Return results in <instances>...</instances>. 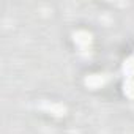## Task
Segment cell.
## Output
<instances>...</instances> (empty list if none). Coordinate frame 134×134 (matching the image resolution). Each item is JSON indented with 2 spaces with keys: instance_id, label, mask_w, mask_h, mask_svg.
Returning a JSON list of instances; mask_svg holds the SVG:
<instances>
[{
  "instance_id": "4",
  "label": "cell",
  "mask_w": 134,
  "mask_h": 134,
  "mask_svg": "<svg viewBox=\"0 0 134 134\" xmlns=\"http://www.w3.org/2000/svg\"><path fill=\"white\" fill-rule=\"evenodd\" d=\"M123 92L128 98H132L134 99V79H128L123 85Z\"/></svg>"
},
{
  "instance_id": "1",
  "label": "cell",
  "mask_w": 134,
  "mask_h": 134,
  "mask_svg": "<svg viewBox=\"0 0 134 134\" xmlns=\"http://www.w3.org/2000/svg\"><path fill=\"white\" fill-rule=\"evenodd\" d=\"M74 41L79 44V46H87V44H90V41H92V35L87 32V30H77V32H74Z\"/></svg>"
},
{
  "instance_id": "2",
  "label": "cell",
  "mask_w": 134,
  "mask_h": 134,
  "mask_svg": "<svg viewBox=\"0 0 134 134\" xmlns=\"http://www.w3.org/2000/svg\"><path fill=\"white\" fill-rule=\"evenodd\" d=\"M85 84L88 88H98L104 84V77L101 74H90L87 79H85Z\"/></svg>"
},
{
  "instance_id": "5",
  "label": "cell",
  "mask_w": 134,
  "mask_h": 134,
  "mask_svg": "<svg viewBox=\"0 0 134 134\" xmlns=\"http://www.w3.org/2000/svg\"><path fill=\"white\" fill-rule=\"evenodd\" d=\"M123 71L126 76H134V58H128L123 65Z\"/></svg>"
},
{
  "instance_id": "3",
  "label": "cell",
  "mask_w": 134,
  "mask_h": 134,
  "mask_svg": "<svg viewBox=\"0 0 134 134\" xmlns=\"http://www.w3.org/2000/svg\"><path fill=\"white\" fill-rule=\"evenodd\" d=\"M44 107H46V109H47L51 114H54V115H57V117H62V115H65V112H66L65 106H62V104H57V103L44 104Z\"/></svg>"
}]
</instances>
